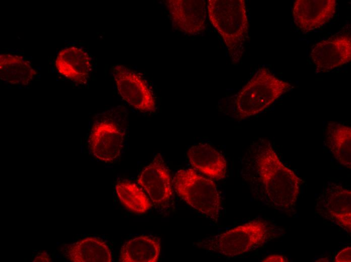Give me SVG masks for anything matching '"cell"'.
Segmentation results:
<instances>
[{
  "label": "cell",
  "instance_id": "1",
  "mask_svg": "<svg viewBox=\"0 0 351 262\" xmlns=\"http://www.w3.org/2000/svg\"><path fill=\"white\" fill-rule=\"evenodd\" d=\"M253 158L261 199L280 212L294 215L304 180L283 163L268 141L258 147Z\"/></svg>",
  "mask_w": 351,
  "mask_h": 262
},
{
  "label": "cell",
  "instance_id": "2",
  "mask_svg": "<svg viewBox=\"0 0 351 262\" xmlns=\"http://www.w3.org/2000/svg\"><path fill=\"white\" fill-rule=\"evenodd\" d=\"M276 224L256 219L195 243L199 248L228 257L242 255L283 235Z\"/></svg>",
  "mask_w": 351,
  "mask_h": 262
},
{
  "label": "cell",
  "instance_id": "3",
  "mask_svg": "<svg viewBox=\"0 0 351 262\" xmlns=\"http://www.w3.org/2000/svg\"><path fill=\"white\" fill-rule=\"evenodd\" d=\"M207 9L210 23L228 50L239 59L249 26L245 1L209 0Z\"/></svg>",
  "mask_w": 351,
  "mask_h": 262
},
{
  "label": "cell",
  "instance_id": "4",
  "mask_svg": "<svg viewBox=\"0 0 351 262\" xmlns=\"http://www.w3.org/2000/svg\"><path fill=\"white\" fill-rule=\"evenodd\" d=\"M293 87L268 69H259L238 93L236 113L241 119L256 115Z\"/></svg>",
  "mask_w": 351,
  "mask_h": 262
},
{
  "label": "cell",
  "instance_id": "5",
  "mask_svg": "<svg viewBox=\"0 0 351 262\" xmlns=\"http://www.w3.org/2000/svg\"><path fill=\"white\" fill-rule=\"evenodd\" d=\"M173 188L186 203L216 223L221 209V198L215 182L194 169L178 171Z\"/></svg>",
  "mask_w": 351,
  "mask_h": 262
},
{
  "label": "cell",
  "instance_id": "6",
  "mask_svg": "<svg viewBox=\"0 0 351 262\" xmlns=\"http://www.w3.org/2000/svg\"><path fill=\"white\" fill-rule=\"evenodd\" d=\"M317 214L350 234L351 191L342 185L330 183L315 200Z\"/></svg>",
  "mask_w": 351,
  "mask_h": 262
},
{
  "label": "cell",
  "instance_id": "7",
  "mask_svg": "<svg viewBox=\"0 0 351 262\" xmlns=\"http://www.w3.org/2000/svg\"><path fill=\"white\" fill-rule=\"evenodd\" d=\"M112 70L118 92L124 100L142 112L155 110L151 87L141 75L122 65H114Z\"/></svg>",
  "mask_w": 351,
  "mask_h": 262
},
{
  "label": "cell",
  "instance_id": "8",
  "mask_svg": "<svg viewBox=\"0 0 351 262\" xmlns=\"http://www.w3.org/2000/svg\"><path fill=\"white\" fill-rule=\"evenodd\" d=\"M125 131L115 122L104 120L95 123L88 140L91 153L97 159L105 162L114 161L123 147Z\"/></svg>",
  "mask_w": 351,
  "mask_h": 262
},
{
  "label": "cell",
  "instance_id": "9",
  "mask_svg": "<svg viewBox=\"0 0 351 262\" xmlns=\"http://www.w3.org/2000/svg\"><path fill=\"white\" fill-rule=\"evenodd\" d=\"M311 57L318 72L342 66L351 59V38L348 32H340L315 43Z\"/></svg>",
  "mask_w": 351,
  "mask_h": 262
},
{
  "label": "cell",
  "instance_id": "10",
  "mask_svg": "<svg viewBox=\"0 0 351 262\" xmlns=\"http://www.w3.org/2000/svg\"><path fill=\"white\" fill-rule=\"evenodd\" d=\"M137 182L155 204L166 203L172 196L169 170L160 153H157L151 162L142 170Z\"/></svg>",
  "mask_w": 351,
  "mask_h": 262
},
{
  "label": "cell",
  "instance_id": "11",
  "mask_svg": "<svg viewBox=\"0 0 351 262\" xmlns=\"http://www.w3.org/2000/svg\"><path fill=\"white\" fill-rule=\"evenodd\" d=\"M173 26L190 35H196L206 28L207 3L203 0L166 1Z\"/></svg>",
  "mask_w": 351,
  "mask_h": 262
},
{
  "label": "cell",
  "instance_id": "12",
  "mask_svg": "<svg viewBox=\"0 0 351 262\" xmlns=\"http://www.w3.org/2000/svg\"><path fill=\"white\" fill-rule=\"evenodd\" d=\"M337 8L335 0H296L292 10L294 21L302 32H311L330 22Z\"/></svg>",
  "mask_w": 351,
  "mask_h": 262
},
{
  "label": "cell",
  "instance_id": "13",
  "mask_svg": "<svg viewBox=\"0 0 351 262\" xmlns=\"http://www.w3.org/2000/svg\"><path fill=\"white\" fill-rule=\"evenodd\" d=\"M57 71L68 79L86 84L92 70L91 57L83 48L70 46L62 49L55 61Z\"/></svg>",
  "mask_w": 351,
  "mask_h": 262
},
{
  "label": "cell",
  "instance_id": "14",
  "mask_svg": "<svg viewBox=\"0 0 351 262\" xmlns=\"http://www.w3.org/2000/svg\"><path fill=\"white\" fill-rule=\"evenodd\" d=\"M187 156L193 167L210 178L219 180L225 177L226 159L210 145L202 143L194 145L189 149Z\"/></svg>",
  "mask_w": 351,
  "mask_h": 262
},
{
  "label": "cell",
  "instance_id": "15",
  "mask_svg": "<svg viewBox=\"0 0 351 262\" xmlns=\"http://www.w3.org/2000/svg\"><path fill=\"white\" fill-rule=\"evenodd\" d=\"M65 256L72 262H111V250L103 239L87 237L68 245Z\"/></svg>",
  "mask_w": 351,
  "mask_h": 262
},
{
  "label": "cell",
  "instance_id": "16",
  "mask_svg": "<svg viewBox=\"0 0 351 262\" xmlns=\"http://www.w3.org/2000/svg\"><path fill=\"white\" fill-rule=\"evenodd\" d=\"M160 239L142 235L127 241L120 250L121 262H156L160 253Z\"/></svg>",
  "mask_w": 351,
  "mask_h": 262
},
{
  "label": "cell",
  "instance_id": "17",
  "mask_svg": "<svg viewBox=\"0 0 351 262\" xmlns=\"http://www.w3.org/2000/svg\"><path fill=\"white\" fill-rule=\"evenodd\" d=\"M325 138L326 145L334 158L342 165L350 169V127L338 122H329Z\"/></svg>",
  "mask_w": 351,
  "mask_h": 262
},
{
  "label": "cell",
  "instance_id": "18",
  "mask_svg": "<svg viewBox=\"0 0 351 262\" xmlns=\"http://www.w3.org/2000/svg\"><path fill=\"white\" fill-rule=\"evenodd\" d=\"M36 75L30 62L23 57L12 54L0 55V78L11 84L26 85Z\"/></svg>",
  "mask_w": 351,
  "mask_h": 262
},
{
  "label": "cell",
  "instance_id": "19",
  "mask_svg": "<svg viewBox=\"0 0 351 262\" xmlns=\"http://www.w3.org/2000/svg\"><path fill=\"white\" fill-rule=\"evenodd\" d=\"M121 203L130 211L143 214L149 210L151 203L144 191L135 183L125 180L118 181L115 187Z\"/></svg>",
  "mask_w": 351,
  "mask_h": 262
},
{
  "label": "cell",
  "instance_id": "20",
  "mask_svg": "<svg viewBox=\"0 0 351 262\" xmlns=\"http://www.w3.org/2000/svg\"><path fill=\"white\" fill-rule=\"evenodd\" d=\"M335 262H350L351 247L347 246L340 250L335 256Z\"/></svg>",
  "mask_w": 351,
  "mask_h": 262
},
{
  "label": "cell",
  "instance_id": "21",
  "mask_svg": "<svg viewBox=\"0 0 351 262\" xmlns=\"http://www.w3.org/2000/svg\"><path fill=\"white\" fill-rule=\"evenodd\" d=\"M262 261L265 262H288L289 261V259L284 256L279 254H272L268 256L264 259H263Z\"/></svg>",
  "mask_w": 351,
  "mask_h": 262
},
{
  "label": "cell",
  "instance_id": "22",
  "mask_svg": "<svg viewBox=\"0 0 351 262\" xmlns=\"http://www.w3.org/2000/svg\"><path fill=\"white\" fill-rule=\"evenodd\" d=\"M51 261V257L46 251L37 253L33 259V262H50Z\"/></svg>",
  "mask_w": 351,
  "mask_h": 262
}]
</instances>
